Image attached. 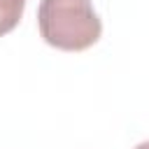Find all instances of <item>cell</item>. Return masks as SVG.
<instances>
[{"mask_svg":"<svg viewBox=\"0 0 149 149\" xmlns=\"http://www.w3.org/2000/svg\"><path fill=\"white\" fill-rule=\"evenodd\" d=\"M40 35L63 51H81L100 40L102 23L91 0H42L37 7Z\"/></svg>","mask_w":149,"mask_h":149,"instance_id":"obj_1","label":"cell"},{"mask_svg":"<svg viewBox=\"0 0 149 149\" xmlns=\"http://www.w3.org/2000/svg\"><path fill=\"white\" fill-rule=\"evenodd\" d=\"M26 0H0V35H7L16 28L23 16Z\"/></svg>","mask_w":149,"mask_h":149,"instance_id":"obj_2","label":"cell"},{"mask_svg":"<svg viewBox=\"0 0 149 149\" xmlns=\"http://www.w3.org/2000/svg\"><path fill=\"white\" fill-rule=\"evenodd\" d=\"M137 149H149V144H147V142H142V144H137Z\"/></svg>","mask_w":149,"mask_h":149,"instance_id":"obj_3","label":"cell"}]
</instances>
